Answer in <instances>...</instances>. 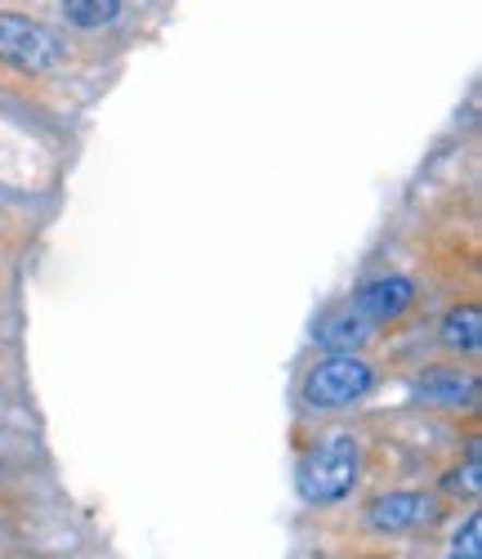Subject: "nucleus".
<instances>
[{"label": "nucleus", "mask_w": 482, "mask_h": 559, "mask_svg": "<svg viewBox=\"0 0 482 559\" xmlns=\"http://www.w3.org/2000/svg\"><path fill=\"white\" fill-rule=\"evenodd\" d=\"M358 465H362L358 439L349 430H330L326 439H317L300 456V471H296L300 497L309 506H335V501H345L353 492V484H358Z\"/></svg>", "instance_id": "1"}, {"label": "nucleus", "mask_w": 482, "mask_h": 559, "mask_svg": "<svg viewBox=\"0 0 482 559\" xmlns=\"http://www.w3.org/2000/svg\"><path fill=\"white\" fill-rule=\"evenodd\" d=\"M371 385H375V371L358 354H330L317 367H309L300 394L317 412H340V407H353L358 399H366Z\"/></svg>", "instance_id": "2"}, {"label": "nucleus", "mask_w": 482, "mask_h": 559, "mask_svg": "<svg viewBox=\"0 0 482 559\" xmlns=\"http://www.w3.org/2000/svg\"><path fill=\"white\" fill-rule=\"evenodd\" d=\"M63 55H68L63 40L45 23L0 10V63H10L19 72H55Z\"/></svg>", "instance_id": "3"}, {"label": "nucleus", "mask_w": 482, "mask_h": 559, "mask_svg": "<svg viewBox=\"0 0 482 559\" xmlns=\"http://www.w3.org/2000/svg\"><path fill=\"white\" fill-rule=\"evenodd\" d=\"M411 300H415V283L402 273H389V277H371V283L353 296V309L366 322H394L411 309Z\"/></svg>", "instance_id": "4"}, {"label": "nucleus", "mask_w": 482, "mask_h": 559, "mask_svg": "<svg viewBox=\"0 0 482 559\" xmlns=\"http://www.w3.org/2000/svg\"><path fill=\"white\" fill-rule=\"evenodd\" d=\"M429 515V497L424 492H384L366 506V524L375 533H407Z\"/></svg>", "instance_id": "5"}, {"label": "nucleus", "mask_w": 482, "mask_h": 559, "mask_svg": "<svg viewBox=\"0 0 482 559\" xmlns=\"http://www.w3.org/2000/svg\"><path fill=\"white\" fill-rule=\"evenodd\" d=\"M415 390H420V399H424V403L465 407V403H473L478 381H473V377H460V371H447V367H429L424 377L415 381Z\"/></svg>", "instance_id": "6"}, {"label": "nucleus", "mask_w": 482, "mask_h": 559, "mask_svg": "<svg viewBox=\"0 0 482 559\" xmlns=\"http://www.w3.org/2000/svg\"><path fill=\"white\" fill-rule=\"evenodd\" d=\"M366 332H371V322L349 305L345 313H335V318H326L322 328H317V341L322 345H330L335 354H353V345H362L366 341Z\"/></svg>", "instance_id": "7"}, {"label": "nucleus", "mask_w": 482, "mask_h": 559, "mask_svg": "<svg viewBox=\"0 0 482 559\" xmlns=\"http://www.w3.org/2000/svg\"><path fill=\"white\" fill-rule=\"evenodd\" d=\"M443 341L460 354H478L482 345V313L478 305H456L447 318H443Z\"/></svg>", "instance_id": "8"}, {"label": "nucleus", "mask_w": 482, "mask_h": 559, "mask_svg": "<svg viewBox=\"0 0 482 559\" xmlns=\"http://www.w3.org/2000/svg\"><path fill=\"white\" fill-rule=\"evenodd\" d=\"M59 5H63V19L72 27H85V32L108 27L121 19V0H59Z\"/></svg>", "instance_id": "9"}, {"label": "nucleus", "mask_w": 482, "mask_h": 559, "mask_svg": "<svg viewBox=\"0 0 482 559\" xmlns=\"http://www.w3.org/2000/svg\"><path fill=\"white\" fill-rule=\"evenodd\" d=\"M482 520L478 515H469L460 528H456V537H451V555L447 559H482Z\"/></svg>", "instance_id": "10"}, {"label": "nucleus", "mask_w": 482, "mask_h": 559, "mask_svg": "<svg viewBox=\"0 0 482 559\" xmlns=\"http://www.w3.org/2000/svg\"><path fill=\"white\" fill-rule=\"evenodd\" d=\"M478 479H482V471H478V443H469L465 475H451V479H447V488H460L465 497H478Z\"/></svg>", "instance_id": "11"}]
</instances>
